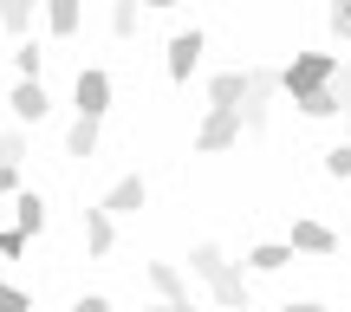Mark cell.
Instances as JSON below:
<instances>
[{"instance_id": "cell-20", "label": "cell", "mask_w": 351, "mask_h": 312, "mask_svg": "<svg viewBox=\"0 0 351 312\" xmlns=\"http://www.w3.org/2000/svg\"><path fill=\"white\" fill-rule=\"evenodd\" d=\"M26 156V137L20 130H0V163H20Z\"/></svg>"}, {"instance_id": "cell-8", "label": "cell", "mask_w": 351, "mask_h": 312, "mask_svg": "<svg viewBox=\"0 0 351 312\" xmlns=\"http://www.w3.org/2000/svg\"><path fill=\"white\" fill-rule=\"evenodd\" d=\"M46 111H52L46 85H39V78H20V91H13V117H20V124H46Z\"/></svg>"}, {"instance_id": "cell-11", "label": "cell", "mask_w": 351, "mask_h": 312, "mask_svg": "<svg viewBox=\"0 0 351 312\" xmlns=\"http://www.w3.org/2000/svg\"><path fill=\"white\" fill-rule=\"evenodd\" d=\"M150 287L163 293L169 306H195V300H189V280H182V267H169V261H150Z\"/></svg>"}, {"instance_id": "cell-12", "label": "cell", "mask_w": 351, "mask_h": 312, "mask_svg": "<svg viewBox=\"0 0 351 312\" xmlns=\"http://www.w3.org/2000/svg\"><path fill=\"white\" fill-rule=\"evenodd\" d=\"M143 202H150V189H143V176H124V182H111V195H104V208H111V215H137Z\"/></svg>"}, {"instance_id": "cell-13", "label": "cell", "mask_w": 351, "mask_h": 312, "mask_svg": "<svg viewBox=\"0 0 351 312\" xmlns=\"http://www.w3.org/2000/svg\"><path fill=\"white\" fill-rule=\"evenodd\" d=\"M13 228H20V235H39V228H46V202H39L33 189H13Z\"/></svg>"}, {"instance_id": "cell-21", "label": "cell", "mask_w": 351, "mask_h": 312, "mask_svg": "<svg viewBox=\"0 0 351 312\" xmlns=\"http://www.w3.org/2000/svg\"><path fill=\"white\" fill-rule=\"evenodd\" d=\"M13 65H20V78H39V46H33V39L13 52Z\"/></svg>"}, {"instance_id": "cell-22", "label": "cell", "mask_w": 351, "mask_h": 312, "mask_svg": "<svg viewBox=\"0 0 351 312\" xmlns=\"http://www.w3.org/2000/svg\"><path fill=\"white\" fill-rule=\"evenodd\" d=\"M326 169H332V176H351V137L339 143V150H326Z\"/></svg>"}, {"instance_id": "cell-16", "label": "cell", "mask_w": 351, "mask_h": 312, "mask_svg": "<svg viewBox=\"0 0 351 312\" xmlns=\"http://www.w3.org/2000/svg\"><path fill=\"white\" fill-rule=\"evenodd\" d=\"M241 98H247V72H215L208 78V104H234L241 111Z\"/></svg>"}, {"instance_id": "cell-5", "label": "cell", "mask_w": 351, "mask_h": 312, "mask_svg": "<svg viewBox=\"0 0 351 312\" xmlns=\"http://www.w3.org/2000/svg\"><path fill=\"white\" fill-rule=\"evenodd\" d=\"M72 104H78V117H98V124H104V111H111V72L85 65L78 85H72Z\"/></svg>"}, {"instance_id": "cell-15", "label": "cell", "mask_w": 351, "mask_h": 312, "mask_svg": "<svg viewBox=\"0 0 351 312\" xmlns=\"http://www.w3.org/2000/svg\"><path fill=\"white\" fill-rule=\"evenodd\" d=\"M287 261H300V254H293V241H261V248L247 254V267H254V274H280Z\"/></svg>"}, {"instance_id": "cell-30", "label": "cell", "mask_w": 351, "mask_h": 312, "mask_svg": "<svg viewBox=\"0 0 351 312\" xmlns=\"http://www.w3.org/2000/svg\"><path fill=\"white\" fill-rule=\"evenodd\" d=\"M143 7H176V0H143Z\"/></svg>"}, {"instance_id": "cell-27", "label": "cell", "mask_w": 351, "mask_h": 312, "mask_svg": "<svg viewBox=\"0 0 351 312\" xmlns=\"http://www.w3.org/2000/svg\"><path fill=\"white\" fill-rule=\"evenodd\" d=\"M72 312H111V300H104V293H85V300H78Z\"/></svg>"}, {"instance_id": "cell-26", "label": "cell", "mask_w": 351, "mask_h": 312, "mask_svg": "<svg viewBox=\"0 0 351 312\" xmlns=\"http://www.w3.org/2000/svg\"><path fill=\"white\" fill-rule=\"evenodd\" d=\"M20 189V163H0V195H13Z\"/></svg>"}, {"instance_id": "cell-31", "label": "cell", "mask_w": 351, "mask_h": 312, "mask_svg": "<svg viewBox=\"0 0 351 312\" xmlns=\"http://www.w3.org/2000/svg\"><path fill=\"white\" fill-rule=\"evenodd\" d=\"M345 124H351V104H345Z\"/></svg>"}, {"instance_id": "cell-24", "label": "cell", "mask_w": 351, "mask_h": 312, "mask_svg": "<svg viewBox=\"0 0 351 312\" xmlns=\"http://www.w3.org/2000/svg\"><path fill=\"white\" fill-rule=\"evenodd\" d=\"M26 306H33V300H26L20 287H7V280H0V312H26Z\"/></svg>"}, {"instance_id": "cell-23", "label": "cell", "mask_w": 351, "mask_h": 312, "mask_svg": "<svg viewBox=\"0 0 351 312\" xmlns=\"http://www.w3.org/2000/svg\"><path fill=\"white\" fill-rule=\"evenodd\" d=\"M26 241H33V235H20V228H0V254H7V261H13V254H26Z\"/></svg>"}, {"instance_id": "cell-14", "label": "cell", "mask_w": 351, "mask_h": 312, "mask_svg": "<svg viewBox=\"0 0 351 312\" xmlns=\"http://www.w3.org/2000/svg\"><path fill=\"white\" fill-rule=\"evenodd\" d=\"M78 20H85V7H78V0H46V33H52V39H72Z\"/></svg>"}, {"instance_id": "cell-29", "label": "cell", "mask_w": 351, "mask_h": 312, "mask_svg": "<svg viewBox=\"0 0 351 312\" xmlns=\"http://www.w3.org/2000/svg\"><path fill=\"white\" fill-rule=\"evenodd\" d=\"M150 312H195V306H169V300H163V306H150Z\"/></svg>"}, {"instance_id": "cell-9", "label": "cell", "mask_w": 351, "mask_h": 312, "mask_svg": "<svg viewBox=\"0 0 351 312\" xmlns=\"http://www.w3.org/2000/svg\"><path fill=\"white\" fill-rule=\"evenodd\" d=\"M111 241H117L111 208H104V202H91V208H85V248H91V261H98V254H111Z\"/></svg>"}, {"instance_id": "cell-10", "label": "cell", "mask_w": 351, "mask_h": 312, "mask_svg": "<svg viewBox=\"0 0 351 312\" xmlns=\"http://www.w3.org/2000/svg\"><path fill=\"white\" fill-rule=\"evenodd\" d=\"M332 248H339V235L326 221H306V215L293 221V254H332Z\"/></svg>"}, {"instance_id": "cell-19", "label": "cell", "mask_w": 351, "mask_h": 312, "mask_svg": "<svg viewBox=\"0 0 351 312\" xmlns=\"http://www.w3.org/2000/svg\"><path fill=\"white\" fill-rule=\"evenodd\" d=\"M137 7H143V0H117V7H111V33H117V39L137 33Z\"/></svg>"}, {"instance_id": "cell-18", "label": "cell", "mask_w": 351, "mask_h": 312, "mask_svg": "<svg viewBox=\"0 0 351 312\" xmlns=\"http://www.w3.org/2000/svg\"><path fill=\"white\" fill-rule=\"evenodd\" d=\"M33 13H39V0H0V26H7V33H26Z\"/></svg>"}, {"instance_id": "cell-4", "label": "cell", "mask_w": 351, "mask_h": 312, "mask_svg": "<svg viewBox=\"0 0 351 312\" xmlns=\"http://www.w3.org/2000/svg\"><path fill=\"white\" fill-rule=\"evenodd\" d=\"M228 143H241V111L234 104H208V117H202V130H195V150H228Z\"/></svg>"}, {"instance_id": "cell-28", "label": "cell", "mask_w": 351, "mask_h": 312, "mask_svg": "<svg viewBox=\"0 0 351 312\" xmlns=\"http://www.w3.org/2000/svg\"><path fill=\"white\" fill-rule=\"evenodd\" d=\"M287 312H326V306H319V300H293Z\"/></svg>"}, {"instance_id": "cell-2", "label": "cell", "mask_w": 351, "mask_h": 312, "mask_svg": "<svg viewBox=\"0 0 351 312\" xmlns=\"http://www.w3.org/2000/svg\"><path fill=\"white\" fill-rule=\"evenodd\" d=\"M326 78H339V59H332V52H300L293 65H280V91H287V98H306V91H319Z\"/></svg>"}, {"instance_id": "cell-25", "label": "cell", "mask_w": 351, "mask_h": 312, "mask_svg": "<svg viewBox=\"0 0 351 312\" xmlns=\"http://www.w3.org/2000/svg\"><path fill=\"white\" fill-rule=\"evenodd\" d=\"M332 33L351 39V0H332Z\"/></svg>"}, {"instance_id": "cell-17", "label": "cell", "mask_w": 351, "mask_h": 312, "mask_svg": "<svg viewBox=\"0 0 351 312\" xmlns=\"http://www.w3.org/2000/svg\"><path fill=\"white\" fill-rule=\"evenodd\" d=\"M65 150L72 156H98V117H78V124L65 130Z\"/></svg>"}, {"instance_id": "cell-7", "label": "cell", "mask_w": 351, "mask_h": 312, "mask_svg": "<svg viewBox=\"0 0 351 312\" xmlns=\"http://www.w3.org/2000/svg\"><path fill=\"white\" fill-rule=\"evenodd\" d=\"M345 91H351V85H345V72H339V78H326L319 91H306V98H293V104H300L306 117H339V111H345Z\"/></svg>"}, {"instance_id": "cell-3", "label": "cell", "mask_w": 351, "mask_h": 312, "mask_svg": "<svg viewBox=\"0 0 351 312\" xmlns=\"http://www.w3.org/2000/svg\"><path fill=\"white\" fill-rule=\"evenodd\" d=\"M274 91H280V72H274V65H254V72H247V98H241V130H247V137H261V130H267Z\"/></svg>"}, {"instance_id": "cell-6", "label": "cell", "mask_w": 351, "mask_h": 312, "mask_svg": "<svg viewBox=\"0 0 351 312\" xmlns=\"http://www.w3.org/2000/svg\"><path fill=\"white\" fill-rule=\"evenodd\" d=\"M208 52V39H202V26H189V33L169 39V78L182 85V78H195V59Z\"/></svg>"}, {"instance_id": "cell-1", "label": "cell", "mask_w": 351, "mask_h": 312, "mask_svg": "<svg viewBox=\"0 0 351 312\" xmlns=\"http://www.w3.org/2000/svg\"><path fill=\"white\" fill-rule=\"evenodd\" d=\"M189 267H195V280H202V287H208V293H215L221 306H234V312L247 306V274H241V267L228 261V254L215 248V241H195V254H189Z\"/></svg>"}]
</instances>
